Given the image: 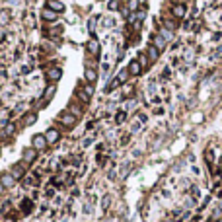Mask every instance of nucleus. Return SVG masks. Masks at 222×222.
Returning a JSON list of instances; mask_svg holds the SVG:
<instances>
[{
	"mask_svg": "<svg viewBox=\"0 0 222 222\" xmlns=\"http://www.w3.org/2000/svg\"><path fill=\"white\" fill-rule=\"evenodd\" d=\"M140 70H142V66H140L139 60H131V65H129V74L131 76H139Z\"/></svg>",
	"mask_w": 222,
	"mask_h": 222,
	"instance_id": "nucleus-1",
	"label": "nucleus"
},
{
	"mask_svg": "<svg viewBox=\"0 0 222 222\" xmlns=\"http://www.w3.org/2000/svg\"><path fill=\"white\" fill-rule=\"evenodd\" d=\"M33 146H35L37 150L45 148V146H47V139L43 136V134H37V136H33Z\"/></svg>",
	"mask_w": 222,
	"mask_h": 222,
	"instance_id": "nucleus-2",
	"label": "nucleus"
},
{
	"mask_svg": "<svg viewBox=\"0 0 222 222\" xmlns=\"http://www.w3.org/2000/svg\"><path fill=\"white\" fill-rule=\"evenodd\" d=\"M49 8H51L53 12H62L65 6H62V2H59V0H49Z\"/></svg>",
	"mask_w": 222,
	"mask_h": 222,
	"instance_id": "nucleus-3",
	"label": "nucleus"
},
{
	"mask_svg": "<svg viewBox=\"0 0 222 222\" xmlns=\"http://www.w3.org/2000/svg\"><path fill=\"white\" fill-rule=\"evenodd\" d=\"M43 20H47V22H55L57 20V12H53L51 8L43 10Z\"/></svg>",
	"mask_w": 222,
	"mask_h": 222,
	"instance_id": "nucleus-4",
	"label": "nucleus"
},
{
	"mask_svg": "<svg viewBox=\"0 0 222 222\" xmlns=\"http://www.w3.org/2000/svg\"><path fill=\"white\" fill-rule=\"evenodd\" d=\"M45 139H47V142H57L59 140V133H57L55 129H51V131H47V134H45Z\"/></svg>",
	"mask_w": 222,
	"mask_h": 222,
	"instance_id": "nucleus-5",
	"label": "nucleus"
},
{
	"mask_svg": "<svg viewBox=\"0 0 222 222\" xmlns=\"http://www.w3.org/2000/svg\"><path fill=\"white\" fill-rule=\"evenodd\" d=\"M62 123H65L66 127H70V125L76 123V117H74L72 113H65V115H62Z\"/></svg>",
	"mask_w": 222,
	"mask_h": 222,
	"instance_id": "nucleus-6",
	"label": "nucleus"
},
{
	"mask_svg": "<svg viewBox=\"0 0 222 222\" xmlns=\"http://www.w3.org/2000/svg\"><path fill=\"white\" fill-rule=\"evenodd\" d=\"M173 16H176V18H183V16H185V6L183 4L173 6Z\"/></svg>",
	"mask_w": 222,
	"mask_h": 222,
	"instance_id": "nucleus-7",
	"label": "nucleus"
},
{
	"mask_svg": "<svg viewBox=\"0 0 222 222\" xmlns=\"http://www.w3.org/2000/svg\"><path fill=\"white\" fill-rule=\"evenodd\" d=\"M88 51L92 53V55H97V51H99V45H97L96 39H92V41L88 43Z\"/></svg>",
	"mask_w": 222,
	"mask_h": 222,
	"instance_id": "nucleus-8",
	"label": "nucleus"
},
{
	"mask_svg": "<svg viewBox=\"0 0 222 222\" xmlns=\"http://www.w3.org/2000/svg\"><path fill=\"white\" fill-rule=\"evenodd\" d=\"M154 43H156V49H164V47H166V39L160 37V35L154 37Z\"/></svg>",
	"mask_w": 222,
	"mask_h": 222,
	"instance_id": "nucleus-9",
	"label": "nucleus"
},
{
	"mask_svg": "<svg viewBox=\"0 0 222 222\" xmlns=\"http://www.w3.org/2000/svg\"><path fill=\"white\" fill-rule=\"evenodd\" d=\"M96 78H97L96 70H90V68L86 70V80H88V82H92V84H94V82H96Z\"/></svg>",
	"mask_w": 222,
	"mask_h": 222,
	"instance_id": "nucleus-10",
	"label": "nucleus"
},
{
	"mask_svg": "<svg viewBox=\"0 0 222 222\" xmlns=\"http://www.w3.org/2000/svg\"><path fill=\"white\" fill-rule=\"evenodd\" d=\"M49 80H59L60 78V70L59 68H53V70H49V76H47Z\"/></svg>",
	"mask_w": 222,
	"mask_h": 222,
	"instance_id": "nucleus-11",
	"label": "nucleus"
},
{
	"mask_svg": "<svg viewBox=\"0 0 222 222\" xmlns=\"http://www.w3.org/2000/svg\"><path fill=\"white\" fill-rule=\"evenodd\" d=\"M158 51H160V49H156V47H148V57H150V60L158 59Z\"/></svg>",
	"mask_w": 222,
	"mask_h": 222,
	"instance_id": "nucleus-12",
	"label": "nucleus"
},
{
	"mask_svg": "<svg viewBox=\"0 0 222 222\" xmlns=\"http://www.w3.org/2000/svg\"><path fill=\"white\" fill-rule=\"evenodd\" d=\"M23 160L33 162V160H35V152H33V150H25V152H23Z\"/></svg>",
	"mask_w": 222,
	"mask_h": 222,
	"instance_id": "nucleus-13",
	"label": "nucleus"
},
{
	"mask_svg": "<svg viewBox=\"0 0 222 222\" xmlns=\"http://www.w3.org/2000/svg\"><path fill=\"white\" fill-rule=\"evenodd\" d=\"M2 183H4L6 187H12V185H14V179H12L10 176H4V177H2Z\"/></svg>",
	"mask_w": 222,
	"mask_h": 222,
	"instance_id": "nucleus-14",
	"label": "nucleus"
},
{
	"mask_svg": "<svg viewBox=\"0 0 222 222\" xmlns=\"http://www.w3.org/2000/svg\"><path fill=\"white\" fill-rule=\"evenodd\" d=\"M162 35H164V39H171V37H173V33H171L170 29H162Z\"/></svg>",
	"mask_w": 222,
	"mask_h": 222,
	"instance_id": "nucleus-15",
	"label": "nucleus"
},
{
	"mask_svg": "<svg viewBox=\"0 0 222 222\" xmlns=\"http://www.w3.org/2000/svg\"><path fill=\"white\" fill-rule=\"evenodd\" d=\"M129 8L131 10H136V8H139V0H129Z\"/></svg>",
	"mask_w": 222,
	"mask_h": 222,
	"instance_id": "nucleus-16",
	"label": "nucleus"
},
{
	"mask_svg": "<svg viewBox=\"0 0 222 222\" xmlns=\"http://www.w3.org/2000/svg\"><path fill=\"white\" fill-rule=\"evenodd\" d=\"M8 18H10L8 12H2V14H0V23H6V22H8Z\"/></svg>",
	"mask_w": 222,
	"mask_h": 222,
	"instance_id": "nucleus-17",
	"label": "nucleus"
},
{
	"mask_svg": "<svg viewBox=\"0 0 222 222\" xmlns=\"http://www.w3.org/2000/svg\"><path fill=\"white\" fill-rule=\"evenodd\" d=\"M109 8H111V10L119 8V0H113V2H109Z\"/></svg>",
	"mask_w": 222,
	"mask_h": 222,
	"instance_id": "nucleus-18",
	"label": "nucleus"
},
{
	"mask_svg": "<svg viewBox=\"0 0 222 222\" xmlns=\"http://www.w3.org/2000/svg\"><path fill=\"white\" fill-rule=\"evenodd\" d=\"M121 121H125V113H119V115H117V123H121Z\"/></svg>",
	"mask_w": 222,
	"mask_h": 222,
	"instance_id": "nucleus-19",
	"label": "nucleus"
},
{
	"mask_svg": "<svg viewBox=\"0 0 222 222\" xmlns=\"http://www.w3.org/2000/svg\"><path fill=\"white\" fill-rule=\"evenodd\" d=\"M0 193H2V183H0Z\"/></svg>",
	"mask_w": 222,
	"mask_h": 222,
	"instance_id": "nucleus-20",
	"label": "nucleus"
},
{
	"mask_svg": "<svg viewBox=\"0 0 222 222\" xmlns=\"http://www.w3.org/2000/svg\"><path fill=\"white\" fill-rule=\"evenodd\" d=\"M218 222H222V220H218Z\"/></svg>",
	"mask_w": 222,
	"mask_h": 222,
	"instance_id": "nucleus-21",
	"label": "nucleus"
},
{
	"mask_svg": "<svg viewBox=\"0 0 222 222\" xmlns=\"http://www.w3.org/2000/svg\"><path fill=\"white\" fill-rule=\"evenodd\" d=\"M220 164H222V160H220Z\"/></svg>",
	"mask_w": 222,
	"mask_h": 222,
	"instance_id": "nucleus-22",
	"label": "nucleus"
}]
</instances>
